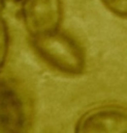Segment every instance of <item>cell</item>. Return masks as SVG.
Wrapping results in <instances>:
<instances>
[{
  "label": "cell",
  "mask_w": 127,
  "mask_h": 133,
  "mask_svg": "<svg viewBox=\"0 0 127 133\" xmlns=\"http://www.w3.org/2000/svg\"><path fill=\"white\" fill-rule=\"evenodd\" d=\"M75 131L82 133H127V106L105 104L84 113Z\"/></svg>",
  "instance_id": "3"
},
{
  "label": "cell",
  "mask_w": 127,
  "mask_h": 133,
  "mask_svg": "<svg viewBox=\"0 0 127 133\" xmlns=\"http://www.w3.org/2000/svg\"><path fill=\"white\" fill-rule=\"evenodd\" d=\"M21 15L30 36L59 29L62 21V0H24Z\"/></svg>",
  "instance_id": "2"
},
{
  "label": "cell",
  "mask_w": 127,
  "mask_h": 133,
  "mask_svg": "<svg viewBox=\"0 0 127 133\" xmlns=\"http://www.w3.org/2000/svg\"><path fill=\"white\" fill-rule=\"evenodd\" d=\"M3 7H4V3H3V0H0V12L2 11Z\"/></svg>",
  "instance_id": "7"
},
{
  "label": "cell",
  "mask_w": 127,
  "mask_h": 133,
  "mask_svg": "<svg viewBox=\"0 0 127 133\" xmlns=\"http://www.w3.org/2000/svg\"><path fill=\"white\" fill-rule=\"evenodd\" d=\"M9 48V32L8 27L3 18L0 17V70L3 68L6 60Z\"/></svg>",
  "instance_id": "5"
},
{
  "label": "cell",
  "mask_w": 127,
  "mask_h": 133,
  "mask_svg": "<svg viewBox=\"0 0 127 133\" xmlns=\"http://www.w3.org/2000/svg\"><path fill=\"white\" fill-rule=\"evenodd\" d=\"M27 124L25 104L18 89L6 81H0V131L20 132Z\"/></svg>",
  "instance_id": "4"
},
{
  "label": "cell",
  "mask_w": 127,
  "mask_h": 133,
  "mask_svg": "<svg viewBox=\"0 0 127 133\" xmlns=\"http://www.w3.org/2000/svg\"><path fill=\"white\" fill-rule=\"evenodd\" d=\"M104 6L120 18H127V0H101Z\"/></svg>",
  "instance_id": "6"
},
{
  "label": "cell",
  "mask_w": 127,
  "mask_h": 133,
  "mask_svg": "<svg viewBox=\"0 0 127 133\" xmlns=\"http://www.w3.org/2000/svg\"><path fill=\"white\" fill-rule=\"evenodd\" d=\"M34 50L50 65L68 74L78 75L86 65V57L82 47L70 35L59 29L30 36Z\"/></svg>",
  "instance_id": "1"
},
{
  "label": "cell",
  "mask_w": 127,
  "mask_h": 133,
  "mask_svg": "<svg viewBox=\"0 0 127 133\" xmlns=\"http://www.w3.org/2000/svg\"><path fill=\"white\" fill-rule=\"evenodd\" d=\"M12 1H14V2H17V3H22L24 0H12Z\"/></svg>",
  "instance_id": "8"
}]
</instances>
